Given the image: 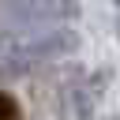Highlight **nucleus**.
<instances>
[{"label": "nucleus", "instance_id": "nucleus-1", "mask_svg": "<svg viewBox=\"0 0 120 120\" xmlns=\"http://www.w3.org/2000/svg\"><path fill=\"white\" fill-rule=\"evenodd\" d=\"M82 45V38L71 26H49V30H30L26 38L11 41L0 56L4 75H30L41 64H56L64 56H75Z\"/></svg>", "mask_w": 120, "mask_h": 120}, {"label": "nucleus", "instance_id": "nucleus-2", "mask_svg": "<svg viewBox=\"0 0 120 120\" xmlns=\"http://www.w3.org/2000/svg\"><path fill=\"white\" fill-rule=\"evenodd\" d=\"M15 26L26 30H49V26H68L79 19V0H22L8 15Z\"/></svg>", "mask_w": 120, "mask_h": 120}, {"label": "nucleus", "instance_id": "nucleus-3", "mask_svg": "<svg viewBox=\"0 0 120 120\" xmlns=\"http://www.w3.org/2000/svg\"><path fill=\"white\" fill-rule=\"evenodd\" d=\"M105 94V75H75L60 90V120H90Z\"/></svg>", "mask_w": 120, "mask_h": 120}, {"label": "nucleus", "instance_id": "nucleus-4", "mask_svg": "<svg viewBox=\"0 0 120 120\" xmlns=\"http://www.w3.org/2000/svg\"><path fill=\"white\" fill-rule=\"evenodd\" d=\"M0 120H22L19 98H11V94H0Z\"/></svg>", "mask_w": 120, "mask_h": 120}]
</instances>
